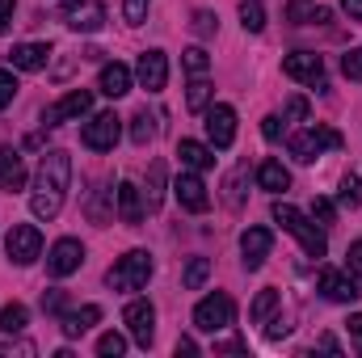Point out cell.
<instances>
[{
  "label": "cell",
  "instance_id": "obj_6",
  "mask_svg": "<svg viewBox=\"0 0 362 358\" xmlns=\"http://www.w3.org/2000/svg\"><path fill=\"white\" fill-rule=\"evenodd\" d=\"M118 135H122V118H118L114 110H105V114H93L89 122H85L81 144H85V148H93V152H114Z\"/></svg>",
  "mask_w": 362,
  "mask_h": 358
},
{
  "label": "cell",
  "instance_id": "obj_42",
  "mask_svg": "<svg viewBox=\"0 0 362 358\" xmlns=\"http://www.w3.org/2000/svg\"><path fill=\"white\" fill-rule=\"evenodd\" d=\"M312 215H316L320 224H333V219H337V207H333L329 198H316V202H312Z\"/></svg>",
  "mask_w": 362,
  "mask_h": 358
},
{
  "label": "cell",
  "instance_id": "obj_52",
  "mask_svg": "<svg viewBox=\"0 0 362 358\" xmlns=\"http://www.w3.org/2000/svg\"><path fill=\"white\" fill-rule=\"evenodd\" d=\"M215 350H223V354H240V350H245V342H223V346H215Z\"/></svg>",
  "mask_w": 362,
  "mask_h": 358
},
{
  "label": "cell",
  "instance_id": "obj_5",
  "mask_svg": "<svg viewBox=\"0 0 362 358\" xmlns=\"http://www.w3.org/2000/svg\"><path fill=\"white\" fill-rule=\"evenodd\" d=\"M232 321H236V304H232V295H223V291L198 299V308H194V325H198L202 333H223V329H232Z\"/></svg>",
  "mask_w": 362,
  "mask_h": 358
},
{
  "label": "cell",
  "instance_id": "obj_30",
  "mask_svg": "<svg viewBox=\"0 0 362 358\" xmlns=\"http://www.w3.org/2000/svg\"><path fill=\"white\" fill-rule=\"evenodd\" d=\"M206 278H211V262H206V258H189V266H185V274H181L185 291H198Z\"/></svg>",
  "mask_w": 362,
  "mask_h": 358
},
{
  "label": "cell",
  "instance_id": "obj_26",
  "mask_svg": "<svg viewBox=\"0 0 362 358\" xmlns=\"http://www.w3.org/2000/svg\"><path fill=\"white\" fill-rule=\"evenodd\" d=\"M144 198H148V211H156V207L165 202V165H160V161H152V169H148V190H144Z\"/></svg>",
  "mask_w": 362,
  "mask_h": 358
},
{
  "label": "cell",
  "instance_id": "obj_7",
  "mask_svg": "<svg viewBox=\"0 0 362 358\" xmlns=\"http://www.w3.org/2000/svg\"><path fill=\"white\" fill-rule=\"evenodd\" d=\"M64 21H68V30H76V34H97V30H105V4L101 0H64Z\"/></svg>",
  "mask_w": 362,
  "mask_h": 358
},
{
  "label": "cell",
  "instance_id": "obj_46",
  "mask_svg": "<svg viewBox=\"0 0 362 358\" xmlns=\"http://www.w3.org/2000/svg\"><path fill=\"white\" fill-rule=\"evenodd\" d=\"M240 178H245V169L228 181V202H232V207H240Z\"/></svg>",
  "mask_w": 362,
  "mask_h": 358
},
{
  "label": "cell",
  "instance_id": "obj_25",
  "mask_svg": "<svg viewBox=\"0 0 362 358\" xmlns=\"http://www.w3.org/2000/svg\"><path fill=\"white\" fill-rule=\"evenodd\" d=\"M274 312H278V291H274V287L257 291V299H253V308H249V321H253V325H266Z\"/></svg>",
  "mask_w": 362,
  "mask_h": 358
},
{
  "label": "cell",
  "instance_id": "obj_8",
  "mask_svg": "<svg viewBox=\"0 0 362 358\" xmlns=\"http://www.w3.org/2000/svg\"><path fill=\"white\" fill-rule=\"evenodd\" d=\"M282 76L325 89V59L316 51H291V55H282Z\"/></svg>",
  "mask_w": 362,
  "mask_h": 358
},
{
  "label": "cell",
  "instance_id": "obj_19",
  "mask_svg": "<svg viewBox=\"0 0 362 358\" xmlns=\"http://www.w3.org/2000/svg\"><path fill=\"white\" fill-rule=\"evenodd\" d=\"M118 219L131 228L144 219V190L135 181H118Z\"/></svg>",
  "mask_w": 362,
  "mask_h": 358
},
{
  "label": "cell",
  "instance_id": "obj_3",
  "mask_svg": "<svg viewBox=\"0 0 362 358\" xmlns=\"http://www.w3.org/2000/svg\"><path fill=\"white\" fill-rule=\"evenodd\" d=\"M148 278H152V253L148 249H131L127 258H118L110 266V274H105L110 291H144Z\"/></svg>",
  "mask_w": 362,
  "mask_h": 358
},
{
  "label": "cell",
  "instance_id": "obj_35",
  "mask_svg": "<svg viewBox=\"0 0 362 358\" xmlns=\"http://www.w3.org/2000/svg\"><path fill=\"white\" fill-rule=\"evenodd\" d=\"M215 30H219V17L206 13V8H198V13H194V34H198V38H211Z\"/></svg>",
  "mask_w": 362,
  "mask_h": 358
},
{
  "label": "cell",
  "instance_id": "obj_14",
  "mask_svg": "<svg viewBox=\"0 0 362 358\" xmlns=\"http://www.w3.org/2000/svg\"><path fill=\"white\" fill-rule=\"evenodd\" d=\"M206 139L211 148H232L236 139V110L232 105H206Z\"/></svg>",
  "mask_w": 362,
  "mask_h": 358
},
{
  "label": "cell",
  "instance_id": "obj_34",
  "mask_svg": "<svg viewBox=\"0 0 362 358\" xmlns=\"http://www.w3.org/2000/svg\"><path fill=\"white\" fill-rule=\"evenodd\" d=\"M148 4H152V0H122L127 25H144V21H148Z\"/></svg>",
  "mask_w": 362,
  "mask_h": 358
},
{
  "label": "cell",
  "instance_id": "obj_48",
  "mask_svg": "<svg viewBox=\"0 0 362 358\" xmlns=\"http://www.w3.org/2000/svg\"><path fill=\"white\" fill-rule=\"evenodd\" d=\"M181 354H198V342L194 337H177V358Z\"/></svg>",
  "mask_w": 362,
  "mask_h": 358
},
{
  "label": "cell",
  "instance_id": "obj_4",
  "mask_svg": "<svg viewBox=\"0 0 362 358\" xmlns=\"http://www.w3.org/2000/svg\"><path fill=\"white\" fill-rule=\"evenodd\" d=\"M333 148H341V131H333V127H303L291 135V156L299 165H312L320 152H333Z\"/></svg>",
  "mask_w": 362,
  "mask_h": 358
},
{
  "label": "cell",
  "instance_id": "obj_29",
  "mask_svg": "<svg viewBox=\"0 0 362 358\" xmlns=\"http://www.w3.org/2000/svg\"><path fill=\"white\" fill-rule=\"evenodd\" d=\"M211 81H206V76H194V81H189V93H185V105H189V110H206V105H211Z\"/></svg>",
  "mask_w": 362,
  "mask_h": 358
},
{
  "label": "cell",
  "instance_id": "obj_18",
  "mask_svg": "<svg viewBox=\"0 0 362 358\" xmlns=\"http://www.w3.org/2000/svg\"><path fill=\"white\" fill-rule=\"evenodd\" d=\"M47 59H51V47H47V42H17V47L8 51V64H13L17 72H42Z\"/></svg>",
  "mask_w": 362,
  "mask_h": 358
},
{
  "label": "cell",
  "instance_id": "obj_44",
  "mask_svg": "<svg viewBox=\"0 0 362 358\" xmlns=\"http://www.w3.org/2000/svg\"><path fill=\"white\" fill-rule=\"evenodd\" d=\"M262 135H266V139H278V135H282V118H278V114H266V118H262Z\"/></svg>",
  "mask_w": 362,
  "mask_h": 358
},
{
  "label": "cell",
  "instance_id": "obj_39",
  "mask_svg": "<svg viewBox=\"0 0 362 358\" xmlns=\"http://www.w3.org/2000/svg\"><path fill=\"white\" fill-rule=\"evenodd\" d=\"M341 72H346V81H362V47L346 51V59H341Z\"/></svg>",
  "mask_w": 362,
  "mask_h": 358
},
{
  "label": "cell",
  "instance_id": "obj_23",
  "mask_svg": "<svg viewBox=\"0 0 362 358\" xmlns=\"http://www.w3.org/2000/svg\"><path fill=\"white\" fill-rule=\"evenodd\" d=\"M177 156H181V165L194 169V173H206V169L215 165V148H206V144H198V139H181Z\"/></svg>",
  "mask_w": 362,
  "mask_h": 358
},
{
  "label": "cell",
  "instance_id": "obj_17",
  "mask_svg": "<svg viewBox=\"0 0 362 358\" xmlns=\"http://www.w3.org/2000/svg\"><path fill=\"white\" fill-rule=\"evenodd\" d=\"M270 249H274V232H270V228H249V232L240 236L245 270H262V266H266V258H270Z\"/></svg>",
  "mask_w": 362,
  "mask_h": 358
},
{
  "label": "cell",
  "instance_id": "obj_28",
  "mask_svg": "<svg viewBox=\"0 0 362 358\" xmlns=\"http://www.w3.org/2000/svg\"><path fill=\"white\" fill-rule=\"evenodd\" d=\"M30 325V312L21 308V304H8V308H0V333H21Z\"/></svg>",
  "mask_w": 362,
  "mask_h": 358
},
{
  "label": "cell",
  "instance_id": "obj_10",
  "mask_svg": "<svg viewBox=\"0 0 362 358\" xmlns=\"http://www.w3.org/2000/svg\"><path fill=\"white\" fill-rule=\"evenodd\" d=\"M122 325L131 329V337H135V346H152V337H156V308L148 304V299H131L127 304V312H122Z\"/></svg>",
  "mask_w": 362,
  "mask_h": 358
},
{
  "label": "cell",
  "instance_id": "obj_51",
  "mask_svg": "<svg viewBox=\"0 0 362 358\" xmlns=\"http://www.w3.org/2000/svg\"><path fill=\"white\" fill-rule=\"evenodd\" d=\"M341 8H346L350 17H358V21H362V0H341Z\"/></svg>",
  "mask_w": 362,
  "mask_h": 358
},
{
  "label": "cell",
  "instance_id": "obj_20",
  "mask_svg": "<svg viewBox=\"0 0 362 358\" xmlns=\"http://www.w3.org/2000/svg\"><path fill=\"white\" fill-rule=\"evenodd\" d=\"M97 321H101V308H97V304H85V308H76V312H59V329H64V337H81V333H89Z\"/></svg>",
  "mask_w": 362,
  "mask_h": 358
},
{
  "label": "cell",
  "instance_id": "obj_37",
  "mask_svg": "<svg viewBox=\"0 0 362 358\" xmlns=\"http://www.w3.org/2000/svg\"><path fill=\"white\" fill-rule=\"evenodd\" d=\"M13 97H17V76H13L8 68H0V110H8Z\"/></svg>",
  "mask_w": 362,
  "mask_h": 358
},
{
  "label": "cell",
  "instance_id": "obj_40",
  "mask_svg": "<svg viewBox=\"0 0 362 358\" xmlns=\"http://www.w3.org/2000/svg\"><path fill=\"white\" fill-rule=\"evenodd\" d=\"M286 122H308V97H291L286 101Z\"/></svg>",
  "mask_w": 362,
  "mask_h": 358
},
{
  "label": "cell",
  "instance_id": "obj_41",
  "mask_svg": "<svg viewBox=\"0 0 362 358\" xmlns=\"http://www.w3.org/2000/svg\"><path fill=\"white\" fill-rule=\"evenodd\" d=\"M64 304H68V295H64L59 287H51V291L42 295V312H55V316H59V312H64Z\"/></svg>",
  "mask_w": 362,
  "mask_h": 358
},
{
  "label": "cell",
  "instance_id": "obj_22",
  "mask_svg": "<svg viewBox=\"0 0 362 358\" xmlns=\"http://www.w3.org/2000/svg\"><path fill=\"white\" fill-rule=\"evenodd\" d=\"M25 185V161L17 148H0V190H21Z\"/></svg>",
  "mask_w": 362,
  "mask_h": 358
},
{
  "label": "cell",
  "instance_id": "obj_38",
  "mask_svg": "<svg viewBox=\"0 0 362 358\" xmlns=\"http://www.w3.org/2000/svg\"><path fill=\"white\" fill-rule=\"evenodd\" d=\"M312 13H316V4H308V0H291V4H286V17H291L295 25H308Z\"/></svg>",
  "mask_w": 362,
  "mask_h": 358
},
{
  "label": "cell",
  "instance_id": "obj_1",
  "mask_svg": "<svg viewBox=\"0 0 362 358\" xmlns=\"http://www.w3.org/2000/svg\"><path fill=\"white\" fill-rule=\"evenodd\" d=\"M68 181H72V156L51 148L38 165V178H34V194H30V211L38 219H55L64 211V198H68Z\"/></svg>",
  "mask_w": 362,
  "mask_h": 358
},
{
  "label": "cell",
  "instance_id": "obj_31",
  "mask_svg": "<svg viewBox=\"0 0 362 358\" xmlns=\"http://www.w3.org/2000/svg\"><path fill=\"white\" fill-rule=\"evenodd\" d=\"M240 25H245L249 34H262V30H266V13H262V0H245V4H240Z\"/></svg>",
  "mask_w": 362,
  "mask_h": 358
},
{
  "label": "cell",
  "instance_id": "obj_49",
  "mask_svg": "<svg viewBox=\"0 0 362 358\" xmlns=\"http://www.w3.org/2000/svg\"><path fill=\"white\" fill-rule=\"evenodd\" d=\"M266 333H270L274 342H278V337H286V333H291V325H282V316H278V321H274V325L266 329Z\"/></svg>",
  "mask_w": 362,
  "mask_h": 358
},
{
  "label": "cell",
  "instance_id": "obj_12",
  "mask_svg": "<svg viewBox=\"0 0 362 358\" xmlns=\"http://www.w3.org/2000/svg\"><path fill=\"white\" fill-rule=\"evenodd\" d=\"M93 110V93L89 89H72L68 97H59L47 114H42V122L47 127H64V122H72V118H85Z\"/></svg>",
  "mask_w": 362,
  "mask_h": 358
},
{
  "label": "cell",
  "instance_id": "obj_16",
  "mask_svg": "<svg viewBox=\"0 0 362 358\" xmlns=\"http://www.w3.org/2000/svg\"><path fill=\"white\" fill-rule=\"evenodd\" d=\"M173 194H177V202L189 211V215H202V211L211 207V194H206V185H202V178H198L194 169L173 181Z\"/></svg>",
  "mask_w": 362,
  "mask_h": 358
},
{
  "label": "cell",
  "instance_id": "obj_13",
  "mask_svg": "<svg viewBox=\"0 0 362 358\" xmlns=\"http://www.w3.org/2000/svg\"><path fill=\"white\" fill-rule=\"evenodd\" d=\"M135 81H139V89L160 93L169 85V55L165 51H144L139 64H135Z\"/></svg>",
  "mask_w": 362,
  "mask_h": 358
},
{
  "label": "cell",
  "instance_id": "obj_2",
  "mask_svg": "<svg viewBox=\"0 0 362 358\" xmlns=\"http://www.w3.org/2000/svg\"><path fill=\"white\" fill-rule=\"evenodd\" d=\"M274 224H282V232H291V236L303 245V253H308V258H325V253H329L325 232H320L303 211H295L291 202H274Z\"/></svg>",
  "mask_w": 362,
  "mask_h": 358
},
{
  "label": "cell",
  "instance_id": "obj_11",
  "mask_svg": "<svg viewBox=\"0 0 362 358\" xmlns=\"http://www.w3.org/2000/svg\"><path fill=\"white\" fill-rule=\"evenodd\" d=\"M85 262V245L76 241V236H64V241H55L51 245V253H47V274L51 278H68V274H76Z\"/></svg>",
  "mask_w": 362,
  "mask_h": 358
},
{
  "label": "cell",
  "instance_id": "obj_24",
  "mask_svg": "<svg viewBox=\"0 0 362 358\" xmlns=\"http://www.w3.org/2000/svg\"><path fill=\"white\" fill-rule=\"evenodd\" d=\"M257 185H262V190H270V194H286L291 173H286L278 161H262V165H257Z\"/></svg>",
  "mask_w": 362,
  "mask_h": 358
},
{
  "label": "cell",
  "instance_id": "obj_32",
  "mask_svg": "<svg viewBox=\"0 0 362 358\" xmlns=\"http://www.w3.org/2000/svg\"><path fill=\"white\" fill-rule=\"evenodd\" d=\"M122 350H127V337L122 333H101L97 337V354L101 358H118Z\"/></svg>",
  "mask_w": 362,
  "mask_h": 358
},
{
  "label": "cell",
  "instance_id": "obj_27",
  "mask_svg": "<svg viewBox=\"0 0 362 358\" xmlns=\"http://www.w3.org/2000/svg\"><path fill=\"white\" fill-rule=\"evenodd\" d=\"M131 139H135V144H139V148H144V144H152V139H156V118H152V114H148V110H139V114H135V118H131Z\"/></svg>",
  "mask_w": 362,
  "mask_h": 358
},
{
  "label": "cell",
  "instance_id": "obj_15",
  "mask_svg": "<svg viewBox=\"0 0 362 358\" xmlns=\"http://www.w3.org/2000/svg\"><path fill=\"white\" fill-rule=\"evenodd\" d=\"M320 291H325V299H333V304H354L362 295L358 278H354L350 270L341 274V270H329V266L320 270Z\"/></svg>",
  "mask_w": 362,
  "mask_h": 358
},
{
  "label": "cell",
  "instance_id": "obj_50",
  "mask_svg": "<svg viewBox=\"0 0 362 358\" xmlns=\"http://www.w3.org/2000/svg\"><path fill=\"white\" fill-rule=\"evenodd\" d=\"M316 346H320V350H329V354H341V346H337V337H329V333H325V337H320Z\"/></svg>",
  "mask_w": 362,
  "mask_h": 358
},
{
  "label": "cell",
  "instance_id": "obj_9",
  "mask_svg": "<svg viewBox=\"0 0 362 358\" xmlns=\"http://www.w3.org/2000/svg\"><path fill=\"white\" fill-rule=\"evenodd\" d=\"M4 249H8V262H13V266H30V262H38V253H42V232H38L34 224H13Z\"/></svg>",
  "mask_w": 362,
  "mask_h": 358
},
{
  "label": "cell",
  "instance_id": "obj_43",
  "mask_svg": "<svg viewBox=\"0 0 362 358\" xmlns=\"http://www.w3.org/2000/svg\"><path fill=\"white\" fill-rule=\"evenodd\" d=\"M346 258H350V262H346V270H350L354 278H362V241H354V245H350V253H346Z\"/></svg>",
  "mask_w": 362,
  "mask_h": 358
},
{
  "label": "cell",
  "instance_id": "obj_45",
  "mask_svg": "<svg viewBox=\"0 0 362 358\" xmlns=\"http://www.w3.org/2000/svg\"><path fill=\"white\" fill-rule=\"evenodd\" d=\"M13 8H17V0H0V34L13 25Z\"/></svg>",
  "mask_w": 362,
  "mask_h": 358
},
{
  "label": "cell",
  "instance_id": "obj_21",
  "mask_svg": "<svg viewBox=\"0 0 362 358\" xmlns=\"http://www.w3.org/2000/svg\"><path fill=\"white\" fill-rule=\"evenodd\" d=\"M131 81H135V72H131L127 64H105L97 89L105 93V97H127V93H131Z\"/></svg>",
  "mask_w": 362,
  "mask_h": 358
},
{
  "label": "cell",
  "instance_id": "obj_33",
  "mask_svg": "<svg viewBox=\"0 0 362 358\" xmlns=\"http://www.w3.org/2000/svg\"><path fill=\"white\" fill-rule=\"evenodd\" d=\"M181 64H185V68H189L194 76H202V72L211 68V55H206L202 47H189V51H181Z\"/></svg>",
  "mask_w": 362,
  "mask_h": 358
},
{
  "label": "cell",
  "instance_id": "obj_47",
  "mask_svg": "<svg viewBox=\"0 0 362 358\" xmlns=\"http://www.w3.org/2000/svg\"><path fill=\"white\" fill-rule=\"evenodd\" d=\"M350 337L358 342V350H362V312H354V316H350Z\"/></svg>",
  "mask_w": 362,
  "mask_h": 358
},
{
  "label": "cell",
  "instance_id": "obj_36",
  "mask_svg": "<svg viewBox=\"0 0 362 358\" xmlns=\"http://www.w3.org/2000/svg\"><path fill=\"white\" fill-rule=\"evenodd\" d=\"M341 202H350V207L362 202V178L358 173H346V181H341Z\"/></svg>",
  "mask_w": 362,
  "mask_h": 358
}]
</instances>
